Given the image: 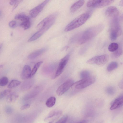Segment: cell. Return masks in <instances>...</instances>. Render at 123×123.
Returning <instances> with one entry per match:
<instances>
[{
	"label": "cell",
	"mask_w": 123,
	"mask_h": 123,
	"mask_svg": "<svg viewBox=\"0 0 123 123\" xmlns=\"http://www.w3.org/2000/svg\"><path fill=\"white\" fill-rule=\"evenodd\" d=\"M109 56L106 54L97 56L88 60L86 62L90 64H95L99 66H102L108 61Z\"/></svg>",
	"instance_id": "cell-6"
},
{
	"label": "cell",
	"mask_w": 123,
	"mask_h": 123,
	"mask_svg": "<svg viewBox=\"0 0 123 123\" xmlns=\"http://www.w3.org/2000/svg\"><path fill=\"white\" fill-rule=\"evenodd\" d=\"M73 81L72 79L68 80L60 85L58 88L56 93L57 95L60 96L63 94L73 85Z\"/></svg>",
	"instance_id": "cell-8"
},
{
	"label": "cell",
	"mask_w": 123,
	"mask_h": 123,
	"mask_svg": "<svg viewBox=\"0 0 123 123\" xmlns=\"http://www.w3.org/2000/svg\"><path fill=\"white\" fill-rule=\"evenodd\" d=\"M68 117V116L67 115H64L55 123H65L67 120Z\"/></svg>",
	"instance_id": "cell-31"
},
{
	"label": "cell",
	"mask_w": 123,
	"mask_h": 123,
	"mask_svg": "<svg viewBox=\"0 0 123 123\" xmlns=\"http://www.w3.org/2000/svg\"><path fill=\"white\" fill-rule=\"evenodd\" d=\"M1 11H0V16H1Z\"/></svg>",
	"instance_id": "cell-43"
},
{
	"label": "cell",
	"mask_w": 123,
	"mask_h": 123,
	"mask_svg": "<svg viewBox=\"0 0 123 123\" xmlns=\"http://www.w3.org/2000/svg\"><path fill=\"white\" fill-rule=\"evenodd\" d=\"M14 18L16 20H20L22 22L30 21V18L28 16L23 13L16 15L14 17Z\"/></svg>",
	"instance_id": "cell-16"
},
{
	"label": "cell",
	"mask_w": 123,
	"mask_h": 123,
	"mask_svg": "<svg viewBox=\"0 0 123 123\" xmlns=\"http://www.w3.org/2000/svg\"><path fill=\"white\" fill-rule=\"evenodd\" d=\"M106 92L109 95H113L115 93V90L113 87L109 86L107 88Z\"/></svg>",
	"instance_id": "cell-30"
},
{
	"label": "cell",
	"mask_w": 123,
	"mask_h": 123,
	"mask_svg": "<svg viewBox=\"0 0 123 123\" xmlns=\"http://www.w3.org/2000/svg\"><path fill=\"white\" fill-rule=\"evenodd\" d=\"M97 123H103V121H99Z\"/></svg>",
	"instance_id": "cell-42"
},
{
	"label": "cell",
	"mask_w": 123,
	"mask_h": 123,
	"mask_svg": "<svg viewBox=\"0 0 123 123\" xmlns=\"http://www.w3.org/2000/svg\"><path fill=\"white\" fill-rule=\"evenodd\" d=\"M17 23V22L15 21L12 20L9 22L8 25L11 28H14L16 27Z\"/></svg>",
	"instance_id": "cell-32"
},
{
	"label": "cell",
	"mask_w": 123,
	"mask_h": 123,
	"mask_svg": "<svg viewBox=\"0 0 123 123\" xmlns=\"http://www.w3.org/2000/svg\"><path fill=\"white\" fill-rule=\"evenodd\" d=\"M20 81L17 80L13 79L11 80L8 86V87L12 88L19 85L21 84Z\"/></svg>",
	"instance_id": "cell-21"
},
{
	"label": "cell",
	"mask_w": 123,
	"mask_h": 123,
	"mask_svg": "<svg viewBox=\"0 0 123 123\" xmlns=\"http://www.w3.org/2000/svg\"><path fill=\"white\" fill-rule=\"evenodd\" d=\"M22 0H17V1L14 5V6L12 9V11H13L17 7L19 4L21 2Z\"/></svg>",
	"instance_id": "cell-34"
},
{
	"label": "cell",
	"mask_w": 123,
	"mask_h": 123,
	"mask_svg": "<svg viewBox=\"0 0 123 123\" xmlns=\"http://www.w3.org/2000/svg\"><path fill=\"white\" fill-rule=\"evenodd\" d=\"M31 70L30 67L27 65H25L23 69L21 77L23 79H26L31 78Z\"/></svg>",
	"instance_id": "cell-12"
},
{
	"label": "cell",
	"mask_w": 123,
	"mask_h": 123,
	"mask_svg": "<svg viewBox=\"0 0 123 123\" xmlns=\"http://www.w3.org/2000/svg\"><path fill=\"white\" fill-rule=\"evenodd\" d=\"M47 50L46 48H43L35 51L30 54L28 56L29 59H33L38 57L45 51Z\"/></svg>",
	"instance_id": "cell-14"
},
{
	"label": "cell",
	"mask_w": 123,
	"mask_h": 123,
	"mask_svg": "<svg viewBox=\"0 0 123 123\" xmlns=\"http://www.w3.org/2000/svg\"><path fill=\"white\" fill-rule=\"evenodd\" d=\"M3 67V65H0V70Z\"/></svg>",
	"instance_id": "cell-41"
},
{
	"label": "cell",
	"mask_w": 123,
	"mask_h": 123,
	"mask_svg": "<svg viewBox=\"0 0 123 123\" xmlns=\"http://www.w3.org/2000/svg\"><path fill=\"white\" fill-rule=\"evenodd\" d=\"M118 44L115 43H113L109 45L108 47L109 50L111 52H114L117 50L119 47Z\"/></svg>",
	"instance_id": "cell-24"
},
{
	"label": "cell",
	"mask_w": 123,
	"mask_h": 123,
	"mask_svg": "<svg viewBox=\"0 0 123 123\" xmlns=\"http://www.w3.org/2000/svg\"><path fill=\"white\" fill-rule=\"evenodd\" d=\"M11 92L10 89H6L0 93V101L3 99L7 95H8Z\"/></svg>",
	"instance_id": "cell-26"
},
{
	"label": "cell",
	"mask_w": 123,
	"mask_h": 123,
	"mask_svg": "<svg viewBox=\"0 0 123 123\" xmlns=\"http://www.w3.org/2000/svg\"><path fill=\"white\" fill-rule=\"evenodd\" d=\"M4 109L5 112L8 114H11L13 111V108L10 106L7 105L6 106Z\"/></svg>",
	"instance_id": "cell-29"
},
{
	"label": "cell",
	"mask_w": 123,
	"mask_h": 123,
	"mask_svg": "<svg viewBox=\"0 0 123 123\" xmlns=\"http://www.w3.org/2000/svg\"><path fill=\"white\" fill-rule=\"evenodd\" d=\"M62 113V111L60 110H54L49 113L47 117L44 119V121H46L52 117L61 114Z\"/></svg>",
	"instance_id": "cell-18"
},
{
	"label": "cell",
	"mask_w": 123,
	"mask_h": 123,
	"mask_svg": "<svg viewBox=\"0 0 123 123\" xmlns=\"http://www.w3.org/2000/svg\"><path fill=\"white\" fill-rule=\"evenodd\" d=\"M90 73L87 70L82 71L80 74V76L82 79L86 78L90 76Z\"/></svg>",
	"instance_id": "cell-28"
},
{
	"label": "cell",
	"mask_w": 123,
	"mask_h": 123,
	"mask_svg": "<svg viewBox=\"0 0 123 123\" xmlns=\"http://www.w3.org/2000/svg\"><path fill=\"white\" fill-rule=\"evenodd\" d=\"M85 1L80 0L73 4L71 6L70 10L72 12H73L76 11L81 7L84 4Z\"/></svg>",
	"instance_id": "cell-15"
},
{
	"label": "cell",
	"mask_w": 123,
	"mask_h": 123,
	"mask_svg": "<svg viewBox=\"0 0 123 123\" xmlns=\"http://www.w3.org/2000/svg\"><path fill=\"white\" fill-rule=\"evenodd\" d=\"M30 107V105L29 104H25L21 107L20 109L21 110H24L29 108Z\"/></svg>",
	"instance_id": "cell-33"
},
{
	"label": "cell",
	"mask_w": 123,
	"mask_h": 123,
	"mask_svg": "<svg viewBox=\"0 0 123 123\" xmlns=\"http://www.w3.org/2000/svg\"><path fill=\"white\" fill-rule=\"evenodd\" d=\"M96 81L95 77L90 76L74 83L72 86L77 89H82L85 88L94 83Z\"/></svg>",
	"instance_id": "cell-5"
},
{
	"label": "cell",
	"mask_w": 123,
	"mask_h": 123,
	"mask_svg": "<svg viewBox=\"0 0 123 123\" xmlns=\"http://www.w3.org/2000/svg\"><path fill=\"white\" fill-rule=\"evenodd\" d=\"M77 123H87V122L86 120H84Z\"/></svg>",
	"instance_id": "cell-37"
},
{
	"label": "cell",
	"mask_w": 123,
	"mask_h": 123,
	"mask_svg": "<svg viewBox=\"0 0 123 123\" xmlns=\"http://www.w3.org/2000/svg\"><path fill=\"white\" fill-rule=\"evenodd\" d=\"M49 1V0H46L31 10L29 12L31 16L33 18L37 16Z\"/></svg>",
	"instance_id": "cell-10"
},
{
	"label": "cell",
	"mask_w": 123,
	"mask_h": 123,
	"mask_svg": "<svg viewBox=\"0 0 123 123\" xmlns=\"http://www.w3.org/2000/svg\"><path fill=\"white\" fill-rule=\"evenodd\" d=\"M119 13V12L118 9L113 6L108 7L105 12V14L107 16L113 18L117 17Z\"/></svg>",
	"instance_id": "cell-11"
},
{
	"label": "cell",
	"mask_w": 123,
	"mask_h": 123,
	"mask_svg": "<svg viewBox=\"0 0 123 123\" xmlns=\"http://www.w3.org/2000/svg\"><path fill=\"white\" fill-rule=\"evenodd\" d=\"M9 81L8 78L6 77H3L0 79V86H4L6 85Z\"/></svg>",
	"instance_id": "cell-27"
},
{
	"label": "cell",
	"mask_w": 123,
	"mask_h": 123,
	"mask_svg": "<svg viewBox=\"0 0 123 123\" xmlns=\"http://www.w3.org/2000/svg\"><path fill=\"white\" fill-rule=\"evenodd\" d=\"M17 0H11L9 1V4L11 5H14L16 3Z\"/></svg>",
	"instance_id": "cell-35"
},
{
	"label": "cell",
	"mask_w": 123,
	"mask_h": 123,
	"mask_svg": "<svg viewBox=\"0 0 123 123\" xmlns=\"http://www.w3.org/2000/svg\"><path fill=\"white\" fill-rule=\"evenodd\" d=\"M113 0H90L87 3V6L89 7L102 8L112 3Z\"/></svg>",
	"instance_id": "cell-7"
},
{
	"label": "cell",
	"mask_w": 123,
	"mask_h": 123,
	"mask_svg": "<svg viewBox=\"0 0 123 123\" xmlns=\"http://www.w3.org/2000/svg\"><path fill=\"white\" fill-rule=\"evenodd\" d=\"M89 17V14L87 13L79 15L67 25L65 29V31L68 32L79 27L87 21Z\"/></svg>",
	"instance_id": "cell-3"
},
{
	"label": "cell",
	"mask_w": 123,
	"mask_h": 123,
	"mask_svg": "<svg viewBox=\"0 0 123 123\" xmlns=\"http://www.w3.org/2000/svg\"><path fill=\"white\" fill-rule=\"evenodd\" d=\"M103 28L102 25H99L86 30L80 37L78 41L79 43L82 44L91 40L99 33Z\"/></svg>",
	"instance_id": "cell-2"
},
{
	"label": "cell",
	"mask_w": 123,
	"mask_h": 123,
	"mask_svg": "<svg viewBox=\"0 0 123 123\" xmlns=\"http://www.w3.org/2000/svg\"><path fill=\"white\" fill-rule=\"evenodd\" d=\"M69 57L70 55L68 54L61 60L54 76V78L57 77L62 73L64 67L68 61Z\"/></svg>",
	"instance_id": "cell-9"
},
{
	"label": "cell",
	"mask_w": 123,
	"mask_h": 123,
	"mask_svg": "<svg viewBox=\"0 0 123 123\" xmlns=\"http://www.w3.org/2000/svg\"><path fill=\"white\" fill-rule=\"evenodd\" d=\"M56 101V98L55 97H51L47 100L46 103V105L48 107H52L55 104Z\"/></svg>",
	"instance_id": "cell-19"
},
{
	"label": "cell",
	"mask_w": 123,
	"mask_h": 123,
	"mask_svg": "<svg viewBox=\"0 0 123 123\" xmlns=\"http://www.w3.org/2000/svg\"><path fill=\"white\" fill-rule=\"evenodd\" d=\"M3 46V44L2 43H0V51L1 49Z\"/></svg>",
	"instance_id": "cell-39"
},
{
	"label": "cell",
	"mask_w": 123,
	"mask_h": 123,
	"mask_svg": "<svg viewBox=\"0 0 123 123\" xmlns=\"http://www.w3.org/2000/svg\"><path fill=\"white\" fill-rule=\"evenodd\" d=\"M31 25L30 21L22 22L20 25V26L24 30H27L29 28Z\"/></svg>",
	"instance_id": "cell-25"
},
{
	"label": "cell",
	"mask_w": 123,
	"mask_h": 123,
	"mask_svg": "<svg viewBox=\"0 0 123 123\" xmlns=\"http://www.w3.org/2000/svg\"><path fill=\"white\" fill-rule=\"evenodd\" d=\"M123 0H121L119 4V5L120 6H123Z\"/></svg>",
	"instance_id": "cell-38"
},
{
	"label": "cell",
	"mask_w": 123,
	"mask_h": 123,
	"mask_svg": "<svg viewBox=\"0 0 123 123\" xmlns=\"http://www.w3.org/2000/svg\"><path fill=\"white\" fill-rule=\"evenodd\" d=\"M123 104V95H121L114 101L110 107L111 110H114L119 108Z\"/></svg>",
	"instance_id": "cell-13"
},
{
	"label": "cell",
	"mask_w": 123,
	"mask_h": 123,
	"mask_svg": "<svg viewBox=\"0 0 123 123\" xmlns=\"http://www.w3.org/2000/svg\"><path fill=\"white\" fill-rule=\"evenodd\" d=\"M122 53V48L119 47L112 54L111 57L113 58H117L119 57Z\"/></svg>",
	"instance_id": "cell-22"
},
{
	"label": "cell",
	"mask_w": 123,
	"mask_h": 123,
	"mask_svg": "<svg viewBox=\"0 0 123 123\" xmlns=\"http://www.w3.org/2000/svg\"><path fill=\"white\" fill-rule=\"evenodd\" d=\"M55 120H52V121H51L50 122H48V123H54V122L55 121Z\"/></svg>",
	"instance_id": "cell-40"
},
{
	"label": "cell",
	"mask_w": 123,
	"mask_h": 123,
	"mask_svg": "<svg viewBox=\"0 0 123 123\" xmlns=\"http://www.w3.org/2000/svg\"><path fill=\"white\" fill-rule=\"evenodd\" d=\"M43 62V61H40L38 62L35 65L31 71V77L35 74Z\"/></svg>",
	"instance_id": "cell-23"
},
{
	"label": "cell",
	"mask_w": 123,
	"mask_h": 123,
	"mask_svg": "<svg viewBox=\"0 0 123 123\" xmlns=\"http://www.w3.org/2000/svg\"><path fill=\"white\" fill-rule=\"evenodd\" d=\"M121 28L118 17L113 18L110 25V37L111 40H116L121 34Z\"/></svg>",
	"instance_id": "cell-4"
},
{
	"label": "cell",
	"mask_w": 123,
	"mask_h": 123,
	"mask_svg": "<svg viewBox=\"0 0 123 123\" xmlns=\"http://www.w3.org/2000/svg\"><path fill=\"white\" fill-rule=\"evenodd\" d=\"M119 87L121 89H122L123 88V81L122 80L119 83Z\"/></svg>",
	"instance_id": "cell-36"
},
{
	"label": "cell",
	"mask_w": 123,
	"mask_h": 123,
	"mask_svg": "<svg viewBox=\"0 0 123 123\" xmlns=\"http://www.w3.org/2000/svg\"><path fill=\"white\" fill-rule=\"evenodd\" d=\"M118 66V64L116 62L113 61L111 62L108 65L107 69L108 72H111L117 68Z\"/></svg>",
	"instance_id": "cell-20"
},
{
	"label": "cell",
	"mask_w": 123,
	"mask_h": 123,
	"mask_svg": "<svg viewBox=\"0 0 123 123\" xmlns=\"http://www.w3.org/2000/svg\"><path fill=\"white\" fill-rule=\"evenodd\" d=\"M19 96L16 93L12 92L10 93L7 96L6 100L9 103L13 102L18 98Z\"/></svg>",
	"instance_id": "cell-17"
},
{
	"label": "cell",
	"mask_w": 123,
	"mask_h": 123,
	"mask_svg": "<svg viewBox=\"0 0 123 123\" xmlns=\"http://www.w3.org/2000/svg\"><path fill=\"white\" fill-rule=\"evenodd\" d=\"M57 15L56 13H53L40 22L37 26L39 30L32 36V39L35 40H37L49 29L54 22Z\"/></svg>",
	"instance_id": "cell-1"
}]
</instances>
